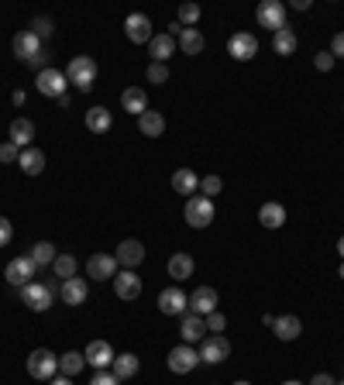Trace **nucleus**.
Masks as SVG:
<instances>
[{"label": "nucleus", "mask_w": 344, "mask_h": 385, "mask_svg": "<svg viewBox=\"0 0 344 385\" xmlns=\"http://www.w3.org/2000/svg\"><path fill=\"white\" fill-rule=\"evenodd\" d=\"M59 285L62 283H28L21 289V303L28 309H35V313H45L55 303V296H59Z\"/></svg>", "instance_id": "1"}, {"label": "nucleus", "mask_w": 344, "mask_h": 385, "mask_svg": "<svg viewBox=\"0 0 344 385\" xmlns=\"http://www.w3.org/2000/svg\"><path fill=\"white\" fill-rule=\"evenodd\" d=\"M66 79H69L76 90L90 93L93 83H97V62H93L90 55H76V59H69V66H66Z\"/></svg>", "instance_id": "2"}, {"label": "nucleus", "mask_w": 344, "mask_h": 385, "mask_svg": "<svg viewBox=\"0 0 344 385\" xmlns=\"http://www.w3.org/2000/svg\"><path fill=\"white\" fill-rule=\"evenodd\" d=\"M55 372H59V355H52L49 348H35L28 355V375L31 379L49 382V379H55Z\"/></svg>", "instance_id": "3"}, {"label": "nucleus", "mask_w": 344, "mask_h": 385, "mask_svg": "<svg viewBox=\"0 0 344 385\" xmlns=\"http://www.w3.org/2000/svg\"><path fill=\"white\" fill-rule=\"evenodd\" d=\"M186 224L189 227H196V231H203V227H210L213 224V200H207V196H189L186 200Z\"/></svg>", "instance_id": "4"}, {"label": "nucleus", "mask_w": 344, "mask_h": 385, "mask_svg": "<svg viewBox=\"0 0 344 385\" xmlns=\"http://www.w3.org/2000/svg\"><path fill=\"white\" fill-rule=\"evenodd\" d=\"M255 18H259V25L268 28V31L275 35V31L286 28V4H283V0H262L259 11H255Z\"/></svg>", "instance_id": "5"}, {"label": "nucleus", "mask_w": 344, "mask_h": 385, "mask_svg": "<svg viewBox=\"0 0 344 385\" xmlns=\"http://www.w3.org/2000/svg\"><path fill=\"white\" fill-rule=\"evenodd\" d=\"M66 86H69V79L62 69H42L38 76H35V90L42 93V97H66Z\"/></svg>", "instance_id": "6"}, {"label": "nucleus", "mask_w": 344, "mask_h": 385, "mask_svg": "<svg viewBox=\"0 0 344 385\" xmlns=\"http://www.w3.org/2000/svg\"><path fill=\"white\" fill-rule=\"evenodd\" d=\"M224 358H231V340L224 334H210L200 340V361L203 365H220Z\"/></svg>", "instance_id": "7"}, {"label": "nucleus", "mask_w": 344, "mask_h": 385, "mask_svg": "<svg viewBox=\"0 0 344 385\" xmlns=\"http://www.w3.org/2000/svg\"><path fill=\"white\" fill-rule=\"evenodd\" d=\"M196 365H200V351L193 344H179V348L169 351V372L172 375H189Z\"/></svg>", "instance_id": "8"}, {"label": "nucleus", "mask_w": 344, "mask_h": 385, "mask_svg": "<svg viewBox=\"0 0 344 385\" xmlns=\"http://www.w3.org/2000/svg\"><path fill=\"white\" fill-rule=\"evenodd\" d=\"M35 261L31 258H11L7 261V268H4V276H7V285H18V289H25L28 283H35Z\"/></svg>", "instance_id": "9"}, {"label": "nucleus", "mask_w": 344, "mask_h": 385, "mask_svg": "<svg viewBox=\"0 0 344 385\" xmlns=\"http://www.w3.org/2000/svg\"><path fill=\"white\" fill-rule=\"evenodd\" d=\"M86 276H90L93 283H107V279H114V276H117V258L107 255V251L90 255V261H86Z\"/></svg>", "instance_id": "10"}, {"label": "nucleus", "mask_w": 344, "mask_h": 385, "mask_svg": "<svg viewBox=\"0 0 344 385\" xmlns=\"http://www.w3.org/2000/svg\"><path fill=\"white\" fill-rule=\"evenodd\" d=\"M227 52H231V59L248 62V59H255V55H259V38H255L251 31H238V35H231Z\"/></svg>", "instance_id": "11"}, {"label": "nucleus", "mask_w": 344, "mask_h": 385, "mask_svg": "<svg viewBox=\"0 0 344 385\" xmlns=\"http://www.w3.org/2000/svg\"><path fill=\"white\" fill-rule=\"evenodd\" d=\"M159 309L165 313V316H183V313H189V296H186L183 289H162L159 292Z\"/></svg>", "instance_id": "12"}, {"label": "nucleus", "mask_w": 344, "mask_h": 385, "mask_svg": "<svg viewBox=\"0 0 344 385\" xmlns=\"http://www.w3.org/2000/svg\"><path fill=\"white\" fill-rule=\"evenodd\" d=\"M114 292H117V300H124V303L138 300V296H141V276H134V268L117 272V276H114Z\"/></svg>", "instance_id": "13"}, {"label": "nucleus", "mask_w": 344, "mask_h": 385, "mask_svg": "<svg viewBox=\"0 0 344 385\" xmlns=\"http://www.w3.org/2000/svg\"><path fill=\"white\" fill-rule=\"evenodd\" d=\"M83 358H86V365H93L97 372H107L110 365H114V348L107 344V340H90L86 344V351H83Z\"/></svg>", "instance_id": "14"}, {"label": "nucleus", "mask_w": 344, "mask_h": 385, "mask_svg": "<svg viewBox=\"0 0 344 385\" xmlns=\"http://www.w3.org/2000/svg\"><path fill=\"white\" fill-rule=\"evenodd\" d=\"M86 292H90V285L80 276H73V279H66V283L59 285V296H62L66 307H83L86 303Z\"/></svg>", "instance_id": "15"}, {"label": "nucleus", "mask_w": 344, "mask_h": 385, "mask_svg": "<svg viewBox=\"0 0 344 385\" xmlns=\"http://www.w3.org/2000/svg\"><path fill=\"white\" fill-rule=\"evenodd\" d=\"M124 31H128V38H131L134 45H148L152 42V21H148V14H128Z\"/></svg>", "instance_id": "16"}, {"label": "nucleus", "mask_w": 344, "mask_h": 385, "mask_svg": "<svg viewBox=\"0 0 344 385\" xmlns=\"http://www.w3.org/2000/svg\"><path fill=\"white\" fill-rule=\"evenodd\" d=\"M213 309H217V289H213V285H200V289L189 296V313L210 316Z\"/></svg>", "instance_id": "17"}, {"label": "nucleus", "mask_w": 344, "mask_h": 385, "mask_svg": "<svg viewBox=\"0 0 344 385\" xmlns=\"http://www.w3.org/2000/svg\"><path fill=\"white\" fill-rule=\"evenodd\" d=\"M179 334H183L186 344L203 340V337H207V320L196 316V313H183V316H179Z\"/></svg>", "instance_id": "18"}, {"label": "nucleus", "mask_w": 344, "mask_h": 385, "mask_svg": "<svg viewBox=\"0 0 344 385\" xmlns=\"http://www.w3.org/2000/svg\"><path fill=\"white\" fill-rule=\"evenodd\" d=\"M14 55L25 59V62L35 59V55H42V38H38L31 28H28V31H18V35H14Z\"/></svg>", "instance_id": "19"}, {"label": "nucleus", "mask_w": 344, "mask_h": 385, "mask_svg": "<svg viewBox=\"0 0 344 385\" xmlns=\"http://www.w3.org/2000/svg\"><path fill=\"white\" fill-rule=\"evenodd\" d=\"M117 265H124V268H134V265H141L145 261V244L141 241H134V237H128V241H121L117 244Z\"/></svg>", "instance_id": "20"}, {"label": "nucleus", "mask_w": 344, "mask_h": 385, "mask_svg": "<svg viewBox=\"0 0 344 385\" xmlns=\"http://www.w3.org/2000/svg\"><path fill=\"white\" fill-rule=\"evenodd\" d=\"M172 193H179V196H196L200 193V176L193 172V169H176L172 172Z\"/></svg>", "instance_id": "21"}, {"label": "nucleus", "mask_w": 344, "mask_h": 385, "mask_svg": "<svg viewBox=\"0 0 344 385\" xmlns=\"http://www.w3.org/2000/svg\"><path fill=\"white\" fill-rule=\"evenodd\" d=\"M121 107L134 114V117H141L145 110H148V93H145V86H128L124 93H121Z\"/></svg>", "instance_id": "22"}, {"label": "nucleus", "mask_w": 344, "mask_h": 385, "mask_svg": "<svg viewBox=\"0 0 344 385\" xmlns=\"http://www.w3.org/2000/svg\"><path fill=\"white\" fill-rule=\"evenodd\" d=\"M176 45H179L183 55H200L203 45H207V38H203V31H200V28H183V31H179V38H176Z\"/></svg>", "instance_id": "23"}, {"label": "nucleus", "mask_w": 344, "mask_h": 385, "mask_svg": "<svg viewBox=\"0 0 344 385\" xmlns=\"http://www.w3.org/2000/svg\"><path fill=\"white\" fill-rule=\"evenodd\" d=\"M179 49L176 45V38L165 31V35H152V42H148V55H152V62H165V59H172V52Z\"/></svg>", "instance_id": "24"}, {"label": "nucleus", "mask_w": 344, "mask_h": 385, "mask_svg": "<svg viewBox=\"0 0 344 385\" xmlns=\"http://www.w3.org/2000/svg\"><path fill=\"white\" fill-rule=\"evenodd\" d=\"M272 334L279 337V340H296V337L303 334V324H299V316H275V324H272Z\"/></svg>", "instance_id": "25"}, {"label": "nucleus", "mask_w": 344, "mask_h": 385, "mask_svg": "<svg viewBox=\"0 0 344 385\" xmlns=\"http://www.w3.org/2000/svg\"><path fill=\"white\" fill-rule=\"evenodd\" d=\"M11 141L25 152V148H31V141H35V124L28 121V117H14L11 121Z\"/></svg>", "instance_id": "26"}, {"label": "nucleus", "mask_w": 344, "mask_h": 385, "mask_svg": "<svg viewBox=\"0 0 344 385\" xmlns=\"http://www.w3.org/2000/svg\"><path fill=\"white\" fill-rule=\"evenodd\" d=\"M193 265H196V261H193V255H186V251H176V255L169 258V265H165V268H169V276H172L176 283H186V279L193 276Z\"/></svg>", "instance_id": "27"}, {"label": "nucleus", "mask_w": 344, "mask_h": 385, "mask_svg": "<svg viewBox=\"0 0 344 385\" xmlns=\"http://www.w3.org/2000/svg\"><path fill=\"white\" fill-rule=\"evenodd\" d=\"M259 220H262V227H268V231H279V227L286 224V206L283 203H262Z\"/></svg>", "instance_id": "28"}, {"label": "nucleus", "mask_w": 344, "mask_h": 385, "mask_svg": "<svg viewBox=\"0 0 344 385\" xmlns=\"http://www.w3.org/2000/svg\"><path fill=\"white\" fill-rule=\"evenodd\" d=\"M138 131H141L145 138H162V131H165V117H162L159 110H145V114L138 117Z\"/></svg>", "instance_id": "29"}, {"label": "nucleus", "mask_w": 344, "mask_h": 385, "mask_svg": "<svg viewBox=\"0 0 344 385\" xmlns=\"http://www.w3.org/2000/svg\"><path fill=\"white\" fill-rule=\"evenodd\" d=\"M83 121H86V128L93 131V134H107L110 131V110L107 107H90Z\"/></svg>", "instance_id": "30"}, {"label": "nucleus", "mask_w": 344, "mask_h": 385, "mask_svg": "<svg viewBox=\"0 0 344 385\" xmlns=\"http://www.w3.org/2000/svg\"><path fill=\"white\" fill-rule=\"evenodd\" d=\"M296 45H299V38H296V31H292L290 25L272 35V49H275V55H292Z\"/></svg>", "instance_id": "31"}, {"label": "nucleus", "mask_w": 344, "mask_h": 385, "mask_svg": "<svg viewBox=\"0 0 344 385\" xmlns=\"http://www.w3.org/2000/svg\"><path fill=\"white\" fill-rule=\"evenodd\" d=\"M18 165L25 169V176H42V172H45V152H38V148H25Z\"/></svg>", "instance_id": "32"}, {"label": "nucleus", "mask_w": 344, "mask_h": 385, "mask_svg": "<svg viewBox=\"0 0 344 385\" xmlns=\"http://www.w3.org/2000/svg\"><path fill=\"white\" fill-rule=\"evenodd\" d=\"M110 368H114V375H117L121 382H124V379H134V375H138V355L124 351V355H117V358H114Z\"/></svg>", "instance_id": "33"}, {"label": "nucleus", "mask_w": 344, "mask_h": 385, "mask_svg": "<svg viewBox=\"0 0 344 385\" xmlns=\"http://www.w3.org/2000/svg\"><path fill=\"white\" fill-rule=\"evenodd\" d=\"M28 258L35 261V268H42V265H52V261H55V244H52V241H38V244H31Z\"/></svg>", "instance_id": "34"}, {"label": "nucleus", "mask_w": 344, "mask_h": 385, "mask_svg": "<svg viewBox=\"0 0 344 385\" xmlns=\"http://www.w3.org/2000/svg\"><path fill=\"white\" fill-rule=\"evenodd\" d=\"M83 368H86L83 351H66V355L59 358V372H62V375H69V379H73V375H80Z\"/></svg>", "instance_id": "35"}, {"label": "nucleus", "mask_w": 344, "mask_h": 385, "mask_svg": "<svg viewBox=\"0 0 344 385\" xmlns=\"http://www.w3.org/2000/svg\"><path fill=\"white\" fill-rule=\"evenodd\" d=\"M52 272L59 276V283H66V279H73L76 276V258L73 255H55L52 261Z\"/></svg>", "instance_id": "36"}, {"label": "nucleus", "mask_w": 344, "mask_h": 385, "mask_svg": "<svg viewBox=\"0 0 344 385\" xmlns=\"http://www.w3.org/2000/svg\"><path fill=\"white\" fill-rule=\"evenodd\" d=\"M220 189H224V179H220V176H203V179H200V196H207V200H213Z\"/></svg>", "instance_id": "37"}, {"label": "nucleus", "mask_w": 344, "mask_h": 385, "mask_svg": "<svg viewBox=\"0 0 344 385\" xmlns=\"http://www.w3.org/2000/svg\"><path fill=\"white\" fill-rule=\"evenodd\" d=\"M179 21H183V28L196 25V21H200V4H183V7H179Z\"/></svg>", "instance_id": "38"}, {"label": "nucleus", "mask_w": 344, "mask_h": 385, "mask_svg": "<svg viewBox=\"0 0 344 385\" xmlns=\"http://www.w3.org/2000/svg\"><path fill=\"white\" fill-rule=\"evenodd\" d=\"M0 162H4V165H11V162H21V148H18L14 141H4V145H0Z\"/></svg>", "instance_id": "39"}, {"label": "nucleus", "mask_w": 344, "mask_h": 385, "mask_svg": "<svg viewBox=\"0 0 344 385\" xmlns=\"http://www.w3.org/2000/svg\"><path fill=\"white\" fill-rule=\"evenodd\" d=\"M203 320H207V331H210V334H220V331L227 327V316H224L220 309H213L210 316H203Z\"/></svg>", "instance_id": "40"}, {"label": "nucleus", "mask_w": 344, "mask_h": 385, "mask_svg": "<svg viewBox=\"0 0 344 385\" xmlns=\"http://www.w3.org/2000/svg\"><path fill=\"white\" fill-rule=\"evenodd\" d=\"M145 76H148V83H165V79H169V66H165V62H152Z\"/></svg>", "instance_id": "41"}, {"label": "nucleus", "mask_w": 344, "mask_h": 385, "mask_svg": "<svg viewBox=\"0 0 344 385\" xmlns=\"http://www.w3.org/2000/svg\"><path fill=\"white\" fill-rule=\"evenodd\" d=\"M31 31H35V35L45 42V38H52L55 28H52V21H49V18H35V21H31Z\"/></svg>", "instance_id": "42"}, {"label": "nucleus", "mask_w": 344, "mask_h": 385, "mask_svg": "<svg viewBox=\"0 0 344 385\" xmlns=\"http://www.w3.org/2000/svg\"><path fill=\"white\" fill-rule=\"evenodd\" d=\"M334 62H338V59H334L331 52H317V59H314L317 73H331V69H334Z\"/></svg>", "instance_id": "43"}, {"label": "nucleus", "mask_w": 344, "mask_h": 385, "mask_svg": "<svg viewBox=\"0 0 344 385\" xmlns=\"http://www.w3.org/2000/svg\"><path fill=\"white\" fill-rule=\"evenodd\" d=\"M90 385H121V379H117L114 372H97V375L90 379Z\"/></svg>", "instance_id": "44"}, {"label": "nucleus", "mask_w": 344, "mask_h": 385, "mask_svg": "<svg viewBox=\"0 0 344 385\" xmlns=\"http://www.w3.org/2000/svg\"><path fill=\"white\" fill-rule=\"evenodd\" d=\"M11 237H14L11 220H7V217H0V248H7V244H11Z\"/></svg>", "instance_id": "45"}, {"label": "nucleus", "mask_w": 344, "mask_h": 385, "mask_svg": "<svg viewBox=\"0 0 344 385\" xmlns=\"http://www.w3.org/2000/svg\"><path fill=\"white\" fill-rule=\"evenodd\" d=\"M331 55H334V59H344V31L334 35V42H331Z\"/></svg>", "instance_id": "46"}, {"label": "nucleus", "mask_w": 344, "mask_h": 385, "mask_svg": "<svg viewBox=\"0 0 344 385\" xmlns=\"http://www.w3.org/2000/svg\"><path fill=\"white\" fill-rule=\"evenodd\" d=\"M310 385H338V379H331L327 372H320V375H314V379H310Z\"/></svg>", "instance_id": "47"}, {"label": "nucleus", "mask_w": 344, "mask_h": 385, "mask_svg": "<svg viewBox=\"0 0 344 385\" xmlns=\"http://www.w3.org/2000/svg\"><path fill=\"white\" fill-rule=\"evenodd\" d=\"M49 385H73V379L69 375H55V379H49Z\"/></svg>", "instance_id": "48"}, {"label": "nucleus", "mask_w": 344, "mask_h": 385, "mask_svg": "<svg viewBox=\"0 0 344 385\" xmlns=\"http://www.w3.org/2000/svg\"><path fill=\"white\" fill-rule=\"evenodd\" d=\"M338 255L344 258V237H338Z\"/></svg>", "instance_id": "49"}, {"label": "nucleus", "mask_w": 344, "mask_h": 385, "mask_svg": "<svg viewBox=\"0 0 344 385\" xmlns=\"http://www.w3.org/2000/svg\"><path fill=\"white\" fill-rule=\"evenodd\" d=\"M235 385H251V382H244V379H238V382H235Z\"/></svg>", "instance_id": "50"}, {"label": "nucleus", "mask_w": 344, "mask_h": 385, "mask_svg": "<svg viewBox=\"0 0 344 385\" xmlns=\"http://www.w3.org/2000/svg\"><path fill=\"white\" fill-rule=\"evenodd\" d=\"M338 276H341V279H344V261H341V272H338Z\"/></svg>", "instance_id": "51"}, {"label": "nucleus", "mask_w": 344, "mask_h": 385, "mask_svg": "<svg viewBox=\"0 0 344 385\" xmlns=\"http://www.w3.org/2000/svg\"><path fill=\"white\" fill-rule=\"evenodd\" d=\"M283 385H303V382H283Z\"/></svg>", "instance_id": "52"}, {"label": "nucleus", "mask_w": 344, "mask_h": 385, "mask_svg": "<svg viewBox=\"0 0 344 385\" xmlns=\"http://www.w3.org/2000/svg\"><path fill=\"white\" fill-rule=\"evenodd\" d=\"M338 385H344V382H338Z\"/></svg>", "instance_id": "53"}]
</instances>
